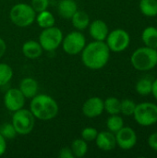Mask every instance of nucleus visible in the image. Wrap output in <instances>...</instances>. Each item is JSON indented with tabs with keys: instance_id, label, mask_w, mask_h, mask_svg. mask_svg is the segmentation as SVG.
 <instances>
[{
	"instance_id": "obj_26",
	"label": "nucleus",
	"mask_w": 157,
	"mask_h": 158,
	"mask_svg": "<svg viewBox=\"0 0 157 158\" xmlns=\"http://www.w3.org/2000/svg\"><path fill=\"white\" fill-rule=\"evenodd\" d=\"M13 77V69L12 68L6 64L0 63V86H4L7 84Z\"/></svg>"
},
{
	"instance_id": "obj_5",
	"label": "nucleus",
	"mask_w": 157,
	"mask_h": 158,
	"mask_svg": "<svg viewBox=\"0 0 157 158\" xmlns=\"http://www.w3.org/2000/svg\"><path fill=\"white\" fill-rule=\"evenodd\" d=\"M133 118L143 127H150L157 123V105L151 102H143L136 105Z\"/></svg>"
},
{
	"instance_id": "obj_21",
	"label": "nucleus",
	"mask_w": 157,
	"mask_h": 158,
	"mask_svg": "<svg viewBox=\"0 0 157 158\" xmlns=\"http://www.w3.org/2000/svg\"><path fill=\"white\" fill-rule=\"evenodd\" d=\"M35 20H36L37 24L39 25V27H41L43 29L52 27L55 25V22H56L54 15L47 9L36 14Z\"/></svg>"
},
{
	"instance_id": "obj_28",
	"label": "nucleus",
	"mask_w": 157,
	"mask_h": 158,
	"mask_svg": "<svg viewBox=\"0 0 157 158\" xmlns=\"http://www.w3.org/2000/svg\"><path fill=\"white\" fill-rule=\"evenodd\" d=\"M0 133L6 140H12L17 136V131L12 123H5L0 127Z\"/></svg>"
},
{
	"instance_id": "obj_25",
	"label": "nucleus",
	"mask_w": 157,
	"mask_h": 158,
	"mask_svg": "<svg viewBox=\"0 0 157 158\" xmlns=\"http://www.w3.org/2000/svg\"><path fill=\"white\" fill-rule=\"evenodd\" d=\"M106 127L109 131L113 133H117L120 129L124 127V120L119 116V114L110 115V117L106 120Z\"/></svg>"
},
{
	"instance_id": "obj_6",
	"label": "nucleus",
	"mask_w": 157,
	"mask_h": 158,
	"mask_svg": "<svg viewBox=\"0 0 157 158\" xmlns=\"http://www.w3.org/2000/svg\"><path fill=\"white\" fill-rule=\"evenodd\" d=\"M11 123L19 135H27L31 132L35 124V118L29 109L21 108L13 112Z\"/></svg>"
},
{
	"instance_id": "obj_22",
	"label": "nucleus",
	"mask_w": 157,
	"mask_h": 158,
	"mask_svg": "<svg viewBox=\"0 0 157 158\" xmlns=\"http://www.w3.org/2000/svg\"><path fill=\"white\" fill-rule=\"evenodd\" d=\"M120 106H121V101L114 96L107 97L104 101V107L105 110L109 114V115H118L120 114Z\"/></svg>"
},
{
	"instance_id": "obj_17",
	"label": "nucleus",
	"mask_w": 157,
	"mask_h": 158,
	"mask_svg": "<svg viewBox=\"0 0 157 158\" xmlns=\"http://www.w3.org/2000/svg\"><path fill=\"white\" fill-rule=\"evenodd\" d=\"M78 10L75 0H61L57 5V13L64 19H70Z\"/></svg>"
},
{
	"instance_id": "obj_32",
	"label": "nucleus",
	"mask_w": 157,
	"mask_h": 158,
	"mask_svg": "<svg viewBox=\"0 0 157 158\" xmlns=\"http://www.w3.org/2000/svg\"><path fill=\"white\" fill-rule=\"evenodd\" d=\"M59 157L60 158H73L74 157V155L71 151L70 148L68 147H64L60 150L59 152Z\"/></svg>"
},
{
	"instance_id": "obj_4",
	"label": "nucleus",
	"mask_w": 157,
	"mask_h": 158,
	"mask_svg": "<svg viewBox=\"0 0 157 158\" xmlns=\"http://www.w3.org/2000/svg\"><path fill=\"white\" fill-rule=\"evenodd\" d=\"M36 12L31 5L26 3H19L14 5L9 11V18L13 24L20 28L31 26L36 18Z\"/></svg>"
},
{
	"instance_id": "obj_1",
	"label": "nucleus",
	"mask_w": 157,
	"mask_h": 158,
	"mask_svg": "<svg viewBox=\"0 0 157 158\" xmlns=\"http://www.w3.org/2000/svg\"><path fill=\"white\" fill-rule=\"evenodd\" d=\"M110 52L105 41H93L85 45L81 51V61L86 68L98 70L108 63Z\"/></svg>"
},
{
	"instance_id": "obj_34",
	"label": "nucleus",
	"mask_w": 157,
	"mask_h": 158,
	"mask_svg": "<svg viewBox=\"0 0 157 158\" xmlns=\"http://www.w3.org/2000/svg\"><path fill=\"white\" fill-rule=\"evenodd\" d=\"M6 50V44L5 43V41L0 37V58L5 55Z\"/></svg>"
},
{
	"instance_id": "obj_8",
	"label": "nucleus",
	"mask_w": 157,
	"mask_h": 158,
	"mask_svg": "<svg viewBox=\"0 0 157 158\" xmlns=\"http://www.w3.org/2000/svg\"><path fill=\"white\" fill-rule=\"evenodd\" d=\"M105 42L110 51L120 53L129 47L130 44V36L127 31L123 29H116L109 31Z\"/></svg>"
},
{
	"instance_id": "obj_13",
	"label": "nucleus",
	"mask_w": 157,
	"mask_h": 158,
	"mask_svg": "<svg viewBox=\"0 0 157 158\" xmlns=\"http://www.w3.org/2000/svg\"><path fill=\"white\" fill-rule=\"evenodd\" d=\"M89 32L94 41H105L109 29L107 24L102 19H95L89 24Z\"/></svg>"
},
{
	"instance_id": "obj_12",
	"label": "nucleus",
	"mask_w": 157,
	"mask_h": 158,
	"mask_svg": "<svg viewBox=\"0 0 157 158\" xmlns=\"http://www.w3.org/2000/svg\"><path fill=\"white\" fill-rule=\"evenodd\" d=\"M82 113L89 118H93L101 116L105 111L104 100L98 96H93L87 99L82 106Z\"/></svg>"
},
{
	"instance_id": "obj_16",
	"label": "nucleus",
	"mask_w": 157,
	"mask_h": 158,
	"mask_svg": "<svg viewBox=\"0 0 157 158\" xmlns=\"http://www.w3.org/2000/svg\"><path fill=\"white\" fill-rule=\"evenodd\" d=\"M43 48L38 41L29 40L22 45V53L29 59H36L43 54Z\"/></svg>"
},
{
	"instance_id": "obj_15",
	"label": "nucleus",
	"mask_w": 157,
	"mask_h": 158,
	"mask_svg": "<svg viewBox=\"0 0 157 158\" xmlns=\"http://www.w3.org/2000/svg\"><path fill=\"white\" fill-rule=\"evenodd\" d=\"M19 89L22 93L25 98L31 99L37 94L39 86H38V82L36 80L31 77H26L21 80Z\"/></svg>"
},
{
	"instance_id": "obj_11",
	"label": "nucleus",
	"mask_w": 157,
	"mask_h": 158,
	"mask_svg": "<svg viewBox=\"0 0 157 158\" xmlns=\"http://www.w3.org/2000/svg\"><path fill=\"white\" fill-rule=\"evenodd\" d=\"M25 99L26 98L19 89L11 88L8 89L4 95V105L7 110L15 112L23 108L25 105Z\"/></svg>"
},
{
	"instance_id": "obj_35",
	"label": "nucleus",
	"mask_w": 157,
	"mask_h": 158,
	"mask_svg": "<svg viewBox=\"0 0 157 158\" xmlns=\"http://www.w3.org/2000/svg\"><path fill=\"white\" fill-rule=\"evenodd\" d=\"M152 94L157 101V79L153 81V86H152Z\"/></svg>"
},
{
	"instance_id": "obj_30",
	"label": "nucleus",
	"mask_w": 157,
	"mask_h": 158,
	"mask_svg": "<svg viewBox=\"0 0 157 158\" xmlns=\"http://www.w3.org/2000/svg\"><path fill=\"white\" fill-rule=\"evenodd\" d=\"M49 0H31V6L36 13L46 10L49 6Z\"/></svg>"
},
{
	"instance_id": "obj_9",
	"label": "nucleus",
	"mask_w": 157,
	"mask_h": 158,
	"mask_svg": "<svg viewBox=\"0 0 157 158\" xmlns=\"http://www.w3.org/2000/svg\"><path fill=\"white\" fill-rule=\"evenodd\" d=\"M61 45L65 53L75 56L81 53L86 45V39L81 31H73L63 37Z\"/></svg>"
},
{
	"instance_id": "obj_31",
	"label": "nucleus",
	"mask_w": 157,
	"mask_h": 158,
	"mask_svg": "<svg viewBox=\"0 0 157 158\" xmlns=\"http://www.w3.org/2000/svg\"><path fill=\"white\" fill-rule=\"evenodd\" d=\"M148 145L152 150L157 152V132H154L149 136Z\"/></svg>"
},
{
	"instance_id": "obj_14",
	"label": "nucleus",
	"mask_w": 157,
	"mask_h": 158,
	"mask_svg": "<svg viewBox=\"0 0 157 158\" xmlns=\"http://www.w3.org/2000/svg\"><path fill=\"white\" fill-rule=\"evenodd\" d=\"M94 141H95L96 146L102 151H105V152L112 151L117 146L115 133L109 131L98 132Z\"/></svg>"
},
{
	"instance_id": "obj_3",
	"label": "nucleus",
	"mask_w": 157,
	"mask_h": 158,
	"mask_svg": "<svg viewBox=\"0 0 157 158\" xmlns=\"http://www.w3.org/2000/svg\"><path fill=\"white\" fill-rule=\"evenodd\" d=\"M132 67L139 71H149L157 66V49L143 46L136 49L131 56Z\"/></svg>"
},
{
	"instance_id": "obj_7",
	"label": "nucleus",
	"mask_w": 157,
	"mask_h": 158,
	"mask_svg": "<svg viewBox=\"0 0 157 158\" xmlns=\"http://www.w3.org/2000/svg\"><path fill=\"white\" fill-rule=\"evenodd\" d=\"M63 32L62 31L55 26L43 29L39 35V43L43 50L52 52L56 50L62 44Z\"/></svg>"
},
{
	"instance_id": "obj_29",
	"label": "nucleus",
	"mask_w": 157,
	"mask_h": 158,
	"mask_svg": "<svg viewBox=\"0 0 157 158\" xmlns=\"http://www.w3.org/2000/svg\"><path fill=\"white\" fill-rule=\"evenodd\" d=\"M97 134H98V131L95 128L87 127V128H84L81 131V139H83L86 142H93L95 140Z\"/></svg>"
},
{
	"instance_id": "obj_23",
	"label": "nucleus",
	"mask_w": 157,
	"mask_h": 158,
	"mask_svg": "<svg viewBox=\"0 0 157 158\" xmlns=\"http://www.w3.org/2000/svg\"><path fill=\"white\" fill-rule=\"evenodd\" d=\"M70 149L74 155V157H83L88 152L87 142L83 139H76L72 142Z\"/></svg>"
},
{
	"instance_id": "obj_24",
	"label": "nucleus",
	"mask_w": 157,
	"mask_h": 158,
	"mask_svg": "<svg viewBox=\"0 0 157 158\" xmlns=\"http://www.w3.org/2000/svg\"><path fill=\"white\" fill-rule=\"evenodd\" d=\"M152 86H153V80L145 77L140 79L137 81L135 85V90L140 95L146 96L152 94Z\"/></svg>"
},
{
	"instance_id": "obj_20",
	"label": "nucleus",
	"mask_w": 157,
	"mask_h": 158,
	"mask_svg": "<svg viewBox=\"0 0 157 158\" xmlns=\"http://www.w3.org/2000/svg\"><path fill=\"white\" fill-rule=\"evenodd\" d=\"M139 7L145 17L153 18L157 16V0H141Z\"/></svg>"
},
{
	"instance_id": "obj_2",
	"label": "nucleus",
	"mask_w": 157,
	"mask_h": 158,
	"mask_svg": "<svg viewBox=\"0 0 157 158\" xmlns=\"http://www.w3.org/2000/svg\"><path fill=\"white\" fill-rule=\"evenodd\" d=\"M30 110L35 118L47 121L55 118L59 111L56 101L47 94H36L31 98Z\"/></svg>"
},
{
	"instance_id": "obj_18",
	"label": "nucleus",
	"mask_w": 157,
	"mask_h": 158,
	"mask_svg": "<svg viewBox=\"0 0 157 158\" xmlns=\"http://www.w3.org/2000/svg\"><path fill=\"white\" fill-rule=\"evenodd\" d=\"M71 19V23L73 25V27L77 30V31H83L86 28H88L89 24H90V17L89 15L82 10H77L75 12V14L72 16Z\"/></svg>"
},
{
	"instance_id": "obj_10",
	"label": "nucleus",
	"mask_w": 157,
	"mask_h": 158,
	"mask_svg": "<svg viewBox=\"0 0 157 158\" xmlns=\"http://www.w3.org/2000/svg\"><path fill=\"white\" fill-rule=\"evenodd\" d=\"M117 145L122 150H130L137 143V134L130 127H123L115 133Z\"/></svg>"
},
{
	"instance_id": "obj_27",
	"label": "nucleus",
	"mask_w": 157,
	"mask_h": 158,
	"mask_svg": "<svg viewBox=\"0 0 157 158\" xmlns=\"http://www.w3.org/2000/svg\"><path fill=\"white\" fill-rule=\"evenodd\" d=\"M136 107V104L134 101L130 99H124L121 101V106H120V113L123 114L124 116H132L134 113Z\"/></svg>"
},
{
	"instance_id": "obj_19",
	"label": "nucleus",
	"mask_w": 157,
	"mask_h": 158,
	"mask_svg": "<svg viewBox=\"0 0 157 158\" xmlns=\"http://www.w3.org/2000/svg\"><path fill=\"white\" fill-rule=\"evenodd\" d=\"M142 40L145 46L157 49V28L146 27L142 32Z\"/></svg>"
},
{
	"instance_id": "obj_33",
	"label": "nucleus",
	"mask_w": 157,
	"mask_h": 158,
	"mask_svg": "<svg viewBox=\"0 0 157 158\" xmlns=\"http://www.w3.org/2000/svg\"><path fill=\"white\" fill-rule=\"evenodd\" d=\"M6 150V140L0 133V156H2Z\"/></svg>"
}]
</instances>
